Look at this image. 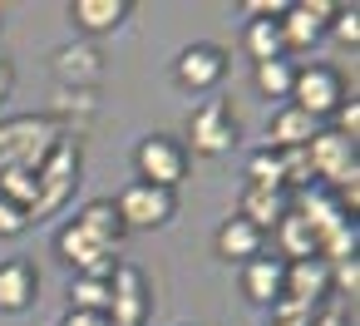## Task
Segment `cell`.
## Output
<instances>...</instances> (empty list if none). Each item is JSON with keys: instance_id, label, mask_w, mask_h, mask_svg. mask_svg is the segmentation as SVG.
Here are the masks:
<instances>
[{"instance_id": "1", "label": "cell", "mask_w": 360, "mask_h": 326, "mask_svg": "<svg viewBox=\"0 0 360 326\" xmlns=\"http://www.w3.org/2000/svg\"><path fill=\"white\" fill-rule=\"evenodd\" d=\"M65 134H60V124L45 114V119H35V114H25V119H6L0 124V168H20V173H35L45 158H50V149L60 144Z\"/></svg>"}, {"instance_id": "2", "label": "cell", "mask_w": 360, "mask_h": 326, "mask_svg": "<svg viewBox=\"0 0 360 326\" xmlns=\"http://www.w3.org/2000/svg\"><path fill=\"white\" fill-rule=\"evenodd\" d=\"M232 144H237V109L222 99V94H207L193 114H188V139H183V149H188V158L198 153V158H222V153H232Z\"/></svg>"}, {"instance_id": "3", "label": "cell", "mask_w": 360, "mask_h": 326, "mask_svg": "<svg viewBox=\"0 0 360 326\" xmlns=\"http://www.w3.org/2000/svg\"><path fill=\"white\" fill-rule=\"evenodd\" d=\"M79 188V144L75 139H60L50 149V158L35 168V203H30V222L35 218H50L65 208V198Z\"/></svg>"}, {"instance_id": "4", "label": "cell", "mask_w": 360, "mask_h": 326, "mask_svg": "<svg viewBox=\"0 0 360 326\" xmlns=\"http://www.w3.org/2000/svg\"><path fill=\"white\" fill-rule=\"evenodd\" d=\"M188 168H193V158H188L183 139H173V134H143L134 144V173H139V183L178 193V183L188 178Z\"/></svg>"}, {"instance_id": "5", "label": "cell", "mask_w": 360, "mask_h": 326, "mask_svg": "<svg viewBox=\"0 0 360 326\" xmlns=\"http://www.w3.org/2000/svg\"><path fill=\"white\" fill-rule=\"evenodd\" d=\"M301 114H311L316 124H326L340 104H345V75L335 65H301L296 80H291V99Z\"/></svg>"}, {"instance_id": "6", "label": "cell", "mask_w": 360, "mask_h": 326, "mask_svg": "<svg viewBox=\"0 0 360 326\" xmlns=\"http://www.w3.org/2000/svg\"><path fill=\"white\" fill-rule=\"evenodd\" d=\"M153 316V287L139 262H119L109 277V326H148Z\"/></svg>"}, {"instance_id": "7", "label": "cell", "mask_w": 360, "mask_h": 326, "mask_svg": "<svg viewBox=\"0 0 360 326\" xmlns=\"http://www.w3.org/2000/svg\"><path fill=\"white\" fill-rule=\"evenodd\" d=\"M114 208H119L124 232H153V227L173 222V213H178V193H168V188H153V183H139V178H134V183L114 198Z\"/></svg>"}, {"instance_id": "8", "label": "cell", "mask_w": 360, "mask_h": 326, "mask_svg": "<svg viewBox=\"0 0 360 326\" xmlns=\"http://www.w3.org/2000/svg\"><path fill=\"white\" fill-rule=\"evenodd\" d=\"M222 75H227V50L212 40H193L173 55V84L188 94H217Z\"/></svg>"}, {"instance_id": "9", "label": "cell", "mask_w": 360, "mask_h": 326, "mask_svg": "<svg viewBox=\"0 0 360 326\" xmlns=\"http://www.w3.org/2000/svg\"><path fill=\"white\" fill-rule=\"evenodd\" d=\"M55 257L65 262V267H75V277L79 272H89V277H114V267H119V257H114V247H104L94 232H84L75 218L55 232Z\"/></svg>"}, {"instance_id": "10", "label": "cell", "mask_w": 360, "mask_h": 326, "mask_svg": "<svg viewBox=\"0 0 360 326\" xmlns=\"http://www.w3.org/2000/svg\"><path fill=\"white\" fill-rule=\"evenodd\" d=\"M306 163H311V178L345 183V178H355V139L335 134L330 124H321L316 139L306 144Z\"/></svg>"}, {"instance_id": "11", "label": "cell", "mask_w": 360, "mask_h": 326, "mask_svg": "<svg viewBox=\"0 0 360 326\" xmlns=\"http://www.w3.org/2000/svg\"><path fill=\"white\" fill-rule=\"evenodd\" d=\"M262 252H266V232L252 227L242 213H232V218L217 222V232H212V257H217V262H227V267H247V262L262 257Z\"/></svg>"}, {"instance_id": "12", "label": "cell", "mask_w": 360, "mask_h": 326, "mask_svg": "<svg viewBox=\"0 0 360 326\" xmlns=\"http://www.w3.org/2000/svg\"><path fill=\"white\" fill-rule=\"evenodd\" d=\"M330 15H335V0H296V6H286V15H281L286 55L316 45V40L330 30Z\"/></svg>"}, {"instance_id": "13", "label": "cell", "mask_w": 360, "mask_h": 326, "mask_svg": "<svg viewBox=\"0 0 360 326\" xmlns=\"http://www.w3.org/2000/svg\"><path fill=\"white\" fill-rule=\"evenodd\" d=\"M40 301V267L25 257L0 262V316H25Z\"/></svg>"}, {"instance_id": "14", "label": "cell", "mask_w": 360, "mask_h": 326, "mask_svg": "<svg viewBox=\"0 0 360 326\" xmlns=\"http://www.w3.org/2000/svg\"><path fill=\"white\" fill-rule=\"evenodd\" d=\"M242 296L252 306H276L286 296V262L276 252H262L242 267Z\"/></svg>"}, {"instance_id": "15", "label": "cell", "mask_w": 360, "mask_h": 326, "mask_svg": "<svg viewBox=\"0 0 360 326\" xmlns=\"http://www.w3.org/2000/svg\"><path fill=\"white\" fill-rule=\"evenodd\" d=\"M330 291V257H301V262H286V296L281 301H296V306H316L321 296Z\"/></svg>"}, {"instance_id": "16", "label": "cell", "mask_w": 360, "mask_h": 326, "mask_svg": "<svg viewBox=\"0 0 360 326\" xmlns=\"http://www.w3.org/2000/svg\"><path fill=\"white\" fill-rule=\"evenodd\" d=\"M50 70H55L60 84H70V89H94L99 75H104V50L89 45V40H84V45H65V50H55Z\"/></svg>"}, {"instance_id": "17", "label": "cell", "mask_w": 360, "mask_h": 326, "mask_svg": "<svg viewBox=\"0 0 360 326\" xmlns=\"http://www.w3.org/2000/svg\"><path fill=\"white\" fill-rule=\"evenodd\" d=\"M129 0H75L70 6V25L84 35V40H104V35H114L124 20H129Z\"/></svg>"}, {"instance_id": "18", "label": "cell", "mask_w": 360, "mask_h": 326, "mask_svg": "<svg viewBox=\"0 0 360 326\" xmlns=\"http://www.w3.org/2000/svg\"><path fill=\"white\" fill-rule=\"evenodd\" d=\"M316 119L311 114H301L296 104H281L276 114H271V124H266V139H262V149H276V153H296V149H306L311 139H316Z\"/></svg>"}, {"instance_id": "19", "label": "cell", "mask_w": 360, "mask_h": 326, "mask_svg": "<svg viewBox=\"0 0 360 326\" xmlns=\"http://www.w3.org/2000/svg\"><path fill=\"white\" fill-rule=\"evenodd\" d=\"M242 45H247L252 65H262V60H286L281 15H242Z\"/></svg>"}, {"instance_id": "20", "label": "cell", "mask_w": 360, "mask_h": 326, "mask_svg": "<svg viewBox=\"0 0 360 326\" xmlns=\"http://www.w3.org/2000/svg\"><path fill=\"white\" fill-rule=\"evenodd\" d=\"M291 203H296V198H291L286 188H257V183H247V193H242V208H237V213H242L252 227L271 232V227L291 213Z\"/></svg>"}, {"instance_id": "21", "label": "cell", "mask_w": 360, "mask_h": 326, "mask_svg": "<svg viewBox=\"0 0 360 326\" xmlns=\"http://www.w3.org/2000/svg\"><path fill=\"white\" fill-rule=\"evenodd\" d=\"M271 237H276V257L281 262H301V257H321V242H316V232H311V222L296 213V203H291V213L271 227Z\"/></svg>"}, {"instance_id": "22", "label": "cell", "mask_w": 360, "mask_h": 326, "mask_svg": "<svg viewBox=\"0 0 360 326\" xmlns=\"http://www.w3.org/2000/svg\"><path fill=\"white\" fill-rule=\"evenodd\" d=\"M75 222H79L84 232H94L104 247H119V242H124V222H119L114 198H89V203L75 213Z\"/></svg>"}, {"instance_id": "23", "label": "cell", "mask_w": 360, "mask_h": 326, "mask_svg": "<svg viewBox=\"0 0 360 326\" xmlns=\"http://www.w3.org/2000/svg\"><path fill=\"white\" fill-rule=\"evenodd\" d=\"M291 80H296V65L291 60H262V65H252V89L262 94V99H291Z\"/></svg>"}, {"instance_id": "24", "label": "cell", "mask_w": 360, "mask_h": 326, "mask_svg": "<svg viewBox=\"0 0 360 326\" xmlns=\"http://www.w3.org/2000/svg\"><path fill=\"white\" fill-rule=\"evenodd\" d=\"M70 311H104V316H109V282L79 272V277L70 282Z\"/></svg>"}, {"instance_id": "25", "label": "cell", "mask_w": 360, "mask_h": 326, "mask_svg": "<svg viewBox=\"0 0 360 326\" xmlns=\"http://www.w3.org/2000/svg\"><path fill=\"white\" fill-rule=\"evenodd\" d=\"M247 183H257V188H286V158L276 149H257L247 158Z\"/></svg>"}, {"instance_id": "26", "label": "cell", "mask_w": 360, "mask_h": 326, "mask_svg": "<svg viewBox=\"0 0 360 326\" xmlns=\"http://www.w3.org/2000/svg\"><path fill=\"white\" fill-rule=\"evenodd\" d=\"M326 35H335L340 45H360V6H335Z\"/></svg>"}, {"instance_id": "27", "label": "cell", "mask_w": 360, "mask_h": 326, "mask_svg": "<svg viewBox=\"0 0 360 326\" xmlns=\"http://www.w3.org/2000/svg\"><path fill=\"white\" fill-rule=\"evenodd\" d=\"M330 119H335V124H330L335 134H345V139H355V134H360V99H355V94H345V104H340V109H335Z\"/></svg>"}, {"instance_id": "28", "label": "cell", "mask_w": 360, "mask_h": 326, "mask_svg": "<svg viewBox=\"0 0 360 326\" xmlns=\"http://www.w3.org/2000/svg\"><path fill=\"white\" fill-rule=\"evenodd\" d=\"M30 218H25V208H15V203H6L0 198V232H20Z\"/></svg>"}, {"instance_id": "29", "label": "cell", "mask_w": 360, "mask_h": 326, "mask_svg": "<svg viewBox=\"0 0 360 326\" xmlns=\"http://www.w3.org/2000/svg\"><path fill=\"white\" fill-rule=\"evenodd\" d=\"M291 0H247V11L242 15H286Z\"/></svg>"}, {"instance_id": "30", "label": "cell", "mask_w": 360, "mask_h": 326, "mask_svg": "<svg viewBox=\"0 0 360 326\" xmlns=\"http://www.w3.org/2000/svg\"><path fill=\"white\" fill-rule=\"evenodd\" d=\"M60 326H109V316L104 311H65Z\"/></svg>"}, {"instance_id": "31", "label": "cell", "mask_w": 360, "mask_h": 326, "mask_svg": "<svg viewBox=\"0 0 360 326\" xmlns=\"http://www.w3.org/2000/svg\"><path fill=\"white\" fill-rule=\"evenodd\" d=\"M11 89H15V70H11V60L0 55V104L11 99Z\"/></svg>"}]
</instances>
